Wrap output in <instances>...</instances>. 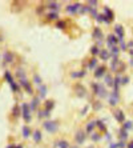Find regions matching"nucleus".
Listing matches in <instances>:
<instances>
[{"label":"nucleus","instance_id":"15","mask_svg":"<svg viewBox=\"0 0 133 148\" xmlns=\"http://www.w3.org/2000/svg\"><path fill=\"white\" fill-rule=\"evenodd\" d=\"M116 31H117V33L120 35V38L122 39V28H121L120 25H116Z\"/></svg>","mask_w":133,"mask_h":148},{"label":"nucleus","instance_id":"10","mask_svg":"<svg viewBox=\"0 0 133 148\" xmlns=\"http://www.w3.org/2000/svg\"><path fill=\"white\" fill-rule=\"evenodd\" d=\"M47 116H49V111L48 109L39 111V118H47Z\"/></svg>","mask_w":133,"mask_h":148},{"label":"nucleus","instance_id":"11","mask_svg":"<svg viewBox=\"0 0 133 148\" xmlns=\"http://www.w3.org/2000/svg\"><path fill=\"white\" fill-rule=\"evenodd\" d=\"M33 82H35V84H37L39 87L43 84V83H41V78H39V75H35V76H33Z\"/></svg>","mask_w":133,"mask_h":148},{"label":"nucleus","instance_id":"20","mask_svg":"<svg viewBox=\"0 0 133 148\" xmlns=\"http://www.w3.org/2000/svg\"><path fill=\"white\" fill-rule=\"evenodd\" d=\"M55 17H56V15H55V14H51V15L48 16V19H51V20H55Z\"/></svg>","mask_w":133,"mask_h":148},{"label":"nucleus","instance_id":"12","mask_svg":"<svg viewBox=\"0 0 133 148\" xmlns=\"http://www.w3.org/2000/svg\"><path fill=\"white\" fill-rule=\"evenodd\" d=\"M59 145H60L59 148H68V147H69V144L66 143L65 140H60V141H59Z\"/></svg>","mask_w":133,"mask_h":148},{"label":"nucleus","instance_id":"4","mask_svg":"<svg viewBox=\"0 0 133 148\" xmlns=\"http://www.w3.org/2000/svg\"><path fill=\"white\" fill-rule=\"evenodd\" d=\"M6 79L8 80V83H10V86H11V88L13 89V91H16L17 89V86L15 84V80H13V78H12V75H11V72L10 71H6Z\"/></svg>","mask_w":133,"mask_h":148},{"label":"nucleus","instance_id":"1","mask_svg":"<svg viewBox=\"0 0 133 148\" xmlns=\"http://www.w3.org/2000/svg\"><path fill=\"white\" fill-rule=\"evenodd\" d=\"M17 76H19V80H20V86L31 95V93H32V88H31V86H29V83H28L25 75H24L23 69H17Z\"/></svg>","mask_w":133,"mask_h":148},{"label":"nucleus","instance_id":"18","mask_svg":"<svg viewBox=\"0 0 133 148\" xmlns=\"http://www.w3.org/2000/svg\"><path fill=\"white\" fill-rule=\"evenodd\" d=\"M121 115H122V112H121V111H118V112H117V119H118V120H122V119H124Z\"/></svg>","mask_w":133,"mask_h":148},{"label":"nucleus","instance_id":"16","mask_svg":"<svg viewBox=\"0 0 133 148\" xmlns=\"http://www.w3.org/2000/svg\"><path fill=\"white\" fill-rule=\"evenodd\" d=\"M103 71H105V68H100V69L97 71V73H96V76H97V78L101 76V75H103Z\"/></svg>","mask_w":133,"mask_h":148},{"label":"nucleus","instance_id":"13","mask_svg":"<svg viewBox=\"0 0 133 148\" xmlns=\"http://www.w3.org/2000/svg\"><path fill=\"white\" fill-rule=\"evenodd\" d=\"M57 7H59L57 3H49V10H55V11H57V10H59Z\"/></svg>","mask_w":133,"mask_h":148},{"label":"nucleus","instance_id":"5","mask_svg":"<svg viewBox=\"0 0 133 148\" xmlns=\"http://www.w3.org/2000/svg\"><path fill=\"white\" fill-rule=\"evenodd\" d=\"M4 60L8 61V63H12V61H13V53L10 52V51H7V52L4 53Z\"/></svg>","mask_w":133,"mask_h":148},{"label":"nucleus","instance_id":"17","mask_svg":"<svg viewBox=\"0 0 133 148\" xmlns=\"http://www.w3.org/2000/svg\"><path fill=\"white\" fill-rule=\"evenodd\" d=\"M49 108H53V101H47V109L49 111Z\"/></svg>","mask_w":133,"mask_h":148},{"label":"nucleus","instance_id":"3","mask_svg":"<svg viewBox=\"0 0 133 148\" xmlns=\"http://www.w3.org/2000/svg\"><path fill=\"white\" fill-rule=\"evenodd\" d=\"M21 108H23V118H24V120H25V122H29V120H31V111H29V105H28L27 103H24Z\"/></svg>","mask_w":133,"mask_h":148},{"label":"nucleus","instance_id":"8","mask_svg":"<svg viewBox=\"0 0 133 148\" xmlns=\"http://www.w3.org/2000/svg\"><path fill=\"white\" fill-rule=\"evenodd\" d=\"M39 101H40V97H35V99L32 100V103H31V108H32V109H36Z\"/></svg>","mask_w":133,"mask_h":148},{"label":"nucleus","instance_id":"2","mask_svg":"<svg viewBox=\"0 0 133 148\" xmlns=\"http://www.w3.org/2000/svg\"><path fill=\"white\" fill-rule=\"evenodd\" d=\"M44 128L48 131V132H56L57 131V128H59V125H57V123L56 122H45L44 123Z\"/></svg>","mask_w":133,"mask_h":148},{"label":"nucleus","instance_id":"7","mask_svg":"<svg viewBox=\"0 0 133 148\" xmlns=\"http://www.w3.org/2000/svg\"><path fill=\"white\" fill-rule=\"evenodd\" d=\"M29 135H31V129H29V127H28V125H24V127H23V136H24L25 139H28Z\"/></svg>","mask_w":133,"mask_h":148},{"label":"nucleus","instance_id":"21","mask_svg":"<svg viewBox=\"0 0 133 148\" xmlns=\"http://www.w3.org/2000/svg\"><path fill=\"white\" fill-rule=\"evenodd\" d=\"M92 53H97V48H96V47L92 48Z\"/></svg>","mask_w":133,"mask_h":148},{"label":"nucleus","instance_id":"6","mask_svg":"<svg viewBox=\"0 0 133 148\" xmlns=\"http://www.w3.org/2000/svg\"><path fill=\"white\" fill-rule=\"evenodd\" d=\"M39 92H40V97H41V99L45 97V95H47V87H45L44 84H41V86L39 87Z\"/></svg>","mask_w":133,"mask_h":148},{"label":"nucleus","instance_id":"9","mask_svg":"<svg viewBox=\"0 0 133 148\" xmlns=\"http://www.w3.org/2000/svg\"><path fill=\"white\" fill-rule=\"evenodd\" d=\"M33 139H35V141H36V143L41 140V133H40V131H39V129H37V131H35V133H33Z\"/></svg>","mask_w":133,"mask_h":148},{"label":"nucleus","instance_id":"22","mask_svg":"<svg viewBox=\"0 0 133 148\" xmlns=\"http://www.w3.org/2000/svg\"><path fill=\"white\" fill-rule=\"evenodd\" d=\"M128 148H133V141H132V143L129 144V147H128Z\"/></svg>","mask_w":133,"mask_h":148},{"label":"nucleus","instance_id":"19","mask_svg":"<svg viewBox=\"0 0 133 148\" xmlns=\"http://www.w3.org/2000/svg\"><path fill=\"white\" fill-rule=\"evenodd\" d=\"M108 56H109L108 52H101V57H103V59H108Z\"/></svg>","mask_w":133,"mask_h":148},{"label":"nucleus","instance_id":"14","mask_svg":"<svg viewBox=\"0 0 133 148\" xmlns=\"http://www.w3.org/2000/svg\"><path fill=\"white\" fill-rule=\"evenodd\" d=\"M77 7H80V6H79V4H75V6H69V7H68V12H75Z\"/></svg>","mask_w":133,"mask_h":148}]
</instances>
